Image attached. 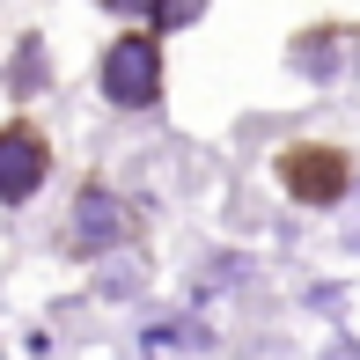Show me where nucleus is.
<instances>
[{"label": "nucleus", "instance_id": "nucleus-3", "mask_svg": "<svg viewBox=\"0 0 360 360\" xmlns=\"http://www.w3.org/2000/svg\"><path fill=\"white\" fill-rule=\"evenodd\" d=\"M287 191L294 199H338L346 191V162L331 147H294L287 155Z\"/></svg>", "mask_w": 360, "mask_h": 360}, {"label": "nucleus", "instance_id": "nucleus-4", "mask_svg": "<svg viewBox=\"0 0 360 360\" xmlns=\"http://www.w3.org/2000/svg\"><path fill=\"white\" fill-rule=\"evenodd\" d=\"M118 236H125L118 199H110V191H89V199L74 206V243L81 250H103V243H118Z\"/></svg>", "mask_w": 360, "mask_h": 360}, {"label": "nucleus", "instance_id": "nucleus-1", "mask_svg": "<svg viewBox=\"0 0 360 360\" xmlns=\"http://www.w3.org/2000/svg\"><path fill=\"white\" fill-rule=\"evenodd\" d=\"M155 89H162V59H155V37H125L118 52L103 59V96L110 103H155Z\"/></svg>", "mask_w": 360, "mask_h": 360}, {"label": "nucleus", "instance_id": "nucleus-5", "mask_svg": "<svg viewBox=\"0 0 360 360\" xmlns=\"http://www.w3.org/2000/svg\"><path fill=\"white\" fill-rule=\"evenodd\" d=\"M206 0H169V8H155V22H184V15H199Z\"/></svg>", "mask_w": 360, "mask_h": 360}, {"label": "nucleus", "instance_id": "nucleus-6", "mask_svg": "<svg viewBox=\"0 0 360 360\" xmlns=\"http://www.w3.org/2000/svg\"><path fill=\"white\" fill-rule=\"evenodd\" d=\"M103 8H118V15H155L162 0H103Z\"/></svg>", "mask_w": 360, "mask_h": 360}, {"label": "nucleus", "instance_id": "nucleus-2", "mask_svg": "<svg viewBox=\"0 0 360 360\" xmlns=\"http://www.w3.org/2000/svg\"><path fill=\"white\" fill-rule=\"evenodd\" d=\"M44 184V140L30 125H0V206H22Z\"/></svg>", "mask_w": 360, "mask_h": 360}]
</instances>
